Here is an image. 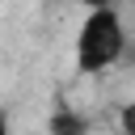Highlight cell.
I'll return each instance as SVG.
<instances>
[{
    "label": "cell",
    "mask_w": 135,
    "mask_h": 135,
    "mask_svg": "<svg viewBox=\"0 0 135 135\" xmlns=\"http://www.w3.org/2000/svg\"><path fill=\"white\" fill-rule=\"evenodd\" d=\"M80 4H84V8H93V4H110V0H80Z\"/></svg>",
    "instance_id": "277c9868"
},
{
    "label": "cell",
    "mask_w": 135,
    "mask_h": 135,
    "mask_svg": "<svg viewBox=\"0 0 135 135\" xmlns=\"http://www.w3.org/2000/svg\"><path fill=\"white\" fill-rule=\"evenodd\" d=\"M4 131H8V114L0 110V135H4Z\"/></svg>",
    "instance_id": "3957f363"
},
{
    "label": "cell",
    "mask_w": 135,
    "mask_h": 135,
    "mask_svg": "<svg viewBox=\"0 0 135 135\" xmlns=\"http://www.w3.org/2000/svg\"><path fill=\"white\" fill-rule=\"evenodd\" d=\"M55 135H80L84 131V118H76L72 110H59V114H51V122H46Z\"/></svg>",
    "instance_id": "7a4b0ae2"
},
{
    "label": "cell",
    "mask_w": 135,
    "mask_h": 135,
    "mask_svg": "<svg viewBox=\"0 0 135 135\" xmlns=\"http://www.w3.org/2000/svg\"><path fill=\"white\" fill-rule=\"evenodd\" d=\"M72 55H76V72L80 76H101L127 55V21H122L114 0L84 8Z\"/></svg>",
    "instance_id": "6da1fadb"
}]
</instances>
